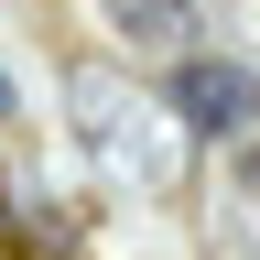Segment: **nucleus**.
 Instances as JSON below:
<instances>
[{"label": "nucleus", "instance_id": "nucleus-1", "mask_svg": "<svg viewBox=\"0 0 260 260\" xmlns=\"http://www.w3.org/2000/svg\"><path fill=\"white\" fill-rule=\"evenodd\" d=\"M162 109H174L184 130H260V76L239 54H174V76H162Z\"/></svg>", "mask_w": 260, "mask_h": 260}, {"label": "nucleus", "instance_id": "nucleus-2", "mask_svg": "<svg viewBox=\"0 0 260 260\" xmlns=\"http://www.w3.org/2000/svg\"><path fill=\"white\" fill-rule=\"evenodd\" d=\"M76 109L87 130L109 141V162H130L141 184H184V141H174V119H152V109H119L109 76H76Z\"/></svg>", "mask_w": 260, "mask_h": 260}, {"label": "nucleus", "instance_id": "nucleus-3", "mask_svg": "<svg viewBox=\"0 0 260 260\" xmlns=\"http://www.w3.org/2000/svg\"><path fill=\"white\" fill-rule=\"evenodd\" d=\"M109 32L141 44V54H195L206 11H195V0H109Z\"/></svg>", "mask_w": 260, "mask_h": 260}, {"label": "nucleus", "instance_id": "nucleus-4", "mask_svg": "<svg viewBox=\"0 0 260 260\" xmlns=\"http://www.w3.org/2000/svg\"><path fill=\"white\" fill-rule=\"evenodd\" d=\"M228 174H239V195L260 206V130H239V152H228Z\"/></svg>", "mask_w": 260, "mask_h": 260}, {"label": "nucleus", "instance_id": "nucleus-5", "mask_svg": "<svg viewBox=\"0 0 260 260\" xmlns=\"http://www.w3.org/2000/svg\"><path fill=\"white\" fill-rule=\"evenodd\" d=\"M11 119H22V87H11V76H0V130H11Z\"/></svg>", "mask_w": 260, "mask_h": 260}]
</instances>
